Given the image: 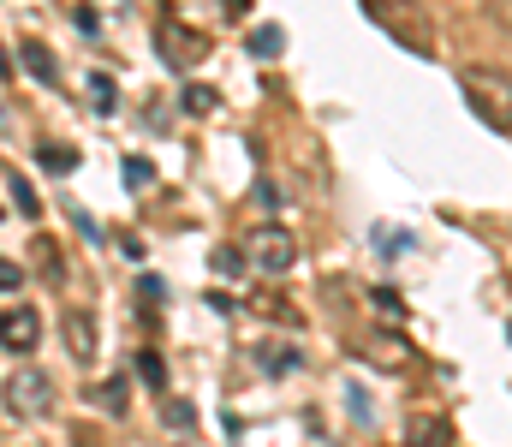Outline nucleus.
Instances as JSON below:
<instances>
[{
	"label": "nucleus",
	"instance_id": "obj_23",
	"mask_svg": "<svg viewBox=\"0 0 512 447\" xmlns=\"http://www.w3.org/2000/svg\"><path fill=\"white\" fill-rule=\"evenodd\" d=\"M0 78H12V54L6 48H0Z\"/></svg>",
	"mask_w": 512,
	"mask_h": 447
},
{
	"label": "nucleus",
	"instance_id": "obj_7",
	"mask_svg": "<svg viewBox=\"0 0 512 447\" xmlns=\"http://www.w3.org/2000/svg\"><path fill=\"white\" fill-rule=\"evenodd\" d=\"M36 340H42L36 304H6V310H0V346H6V352H36Z\"/></svg>",
	"mask_w": 512,
	"mask_h": 447
},
{
	"label": "nucleus",
	"instance_id": "obj_6",
	"mask_svg": "<svg viewBox=\"0 0 512 447\" xmlns=\"http://www.w3.org/2000/svg\"><path fill=\"white\" fill-rule=\"evenodd\" d=\"M60 334H66V352H72L78 364H96L102 340H96V316H90L84 304H66V310H60Z\"/></svg>",
	"mask_w": 512,
	"mask_h": 447
},
{
	"label": "nucleus",
	"instance_id": "obj_17",
	"mask_svg": "<svg viewBox=\"0 0 512 447\" xmlns=\"http://www.w3.org/2000/svg\"><path fill=\"white\" fill-rule=\"evenodd\" d=\"M36 257H42V275H48V281H60V275H66V269H60V251H54L48 239H36Z\"/></svg>",
	"mask_w": 512,
	"mask_h": 447
},
{
	"label": "nucleus",
	"instance_id": "obj_3",
	"mask_svg": "<svg viewBox=\"0 0 512 447\" xmlns=\"http://www.w3.org/2000/svg\"><path fill=\"white\" fill-rule=\"evenodd\" d=\"M0 400H6V412H12V418H42V412L54 406V376H48V370H36V364H18V370L6 376Z\"/></svg>",
	"mask_w": 512,
	"mask_h": 447
},
{
	"label": "nucleus",
	"instance_id": "obj_22",
	"mask_svg": "<svg viewBox=\"0 0 512 447\" xmlns=\"http://www.w3.org/2000/svg\"><path fill=\"white\" fill-rule=\"evenodd\" d=\"M167 424H179V430H185V424H191V406H179V400H167Z\"/></svg>",
	"mask_w": 512,
	"mask_h": 447
},
{
	"label": "nucleus",
	"instance_id": "obj_25",
	"mask_svg": "<svg viewBox=\"0 0 512 447\" xmlns=\"http://www.w3.org/2000/svg\"><path fill=\"white\" fill-rule=\"evenodd\" d=\"M507 334H512V328H507Z\"/></svg>",
	"mask_w": 512,
	"mask_h": 447
},
{
	"label": "nucleus",
	"instance_id": "obj_1",
	"mask_svg": "<svg viewBox=\"0 0 512 447\" xmlns=\"http://www.w3.org/2000/svg\"><path fill=\"white\" fill-rule=\"evenodd\" d=\"M459 90L471 102V114L495 132H512V72H489V66H465Z\"/></svg>",
	"mask_w": 512,
	"mask_h": 447
},
{
	"label": "nucleus",
	"instance_id": "obj_11",
	"mask_svg": "<svg viewBox=\"0 0 512 447\" xmlns=\"http://www.w3.org/2000/svg\"><path fill=\"white\" fill-rule=\"evenodd\" d=\"M6 191H12V203H18V215H42V203H36V191H30V179L24 173H6Z\"/></svg>",
	"mask_w": 512,
	"mask_h": 447
},
{
	"label": "nucleus",
	"instance_id": "obj_14",
	"mask_svg": "<svg viewBox=\"0 0 512 447\" xmlns=\"http://www.w3.org/2000/svg\"><path fill=\"white\" fill-rule=\"evenodd\" d=\"M126 185H131V191H143V185H155V167H149L143 155H131V161H126Z\"/></svg>",
	"mask_w": 512,
	"mask_h": 447
},
{
	"label": "nucleus",
	"instance_id": "obj_12",
	"mask_svg": "<svg viewBox=\"0 0 512 447\" xmlns=\"http://www.w3.org/2000/svg\"><path fill=\"white\" fill-rule=\"evenodd\" d=\"M90 102H96L102 114H114V102H120V90H114V78H108V72H96V78H90Z\"/></svg>",
	"mask_w": 512,
	"mask_h": 447
},
{
	"label": "nucleus",
	"instance_id": "obj_18",
	"mask_svg": "<svg viewBox=\"0 0 512 447\" xmlns=\"http://www.w3.org/2000/svg\"><path fill=\"white\" fill-rule=\"evenodd\" d=\"M483 6H489V18H495V24L512 36V0H483Z\"/></svg>",
	"mask_w": 512,
	"mask_h": 447
},
{
	"label": "nucleus",
	"instance_id": "obj_13",
	"mask_svg": "<svg viewBox=\"0 0 512 447\" xmlns=\"http://www.w3.org/2000/svg\"><path fill=\"white\" fill-rule=\"evenodd\" d=\"M137 376H143L149 388H167V364H161V352H137Z\"/></svg>",
	"mask_w": 512,
	"mask_h": 447
},
{
	"label": "nucleus",
	"instance_id": "obj_10",
	"mask_svg": "<svg viewBox=\"0 0 512 447\" xmlns=\"http://www.w3.org/2000/svg\"><path fill=\"white\" fill-rule=\"evenodd\" d=\"M36 161H42L48 173H60V179H66V173H78V149H72V144H42Z\"/></svg>",
	"mask_w": 512,
	"mask_h": 447
},
{
	"label": "nucleus",
	"instance_id": "obj_5",
	"mask_svg": "<svg viewBox=\"0 0 512 447\" xmlns=\"http://www.w3.org/2000/svg\"><path fill=\"white\" fill-rule=\"evenodd\" d=\"M155 42H161L167 66H179V72H185V66H197V60H203V48H209V42H203L197 30H185L179 18H161V24H155Z\"/></svg>",
	"mask_w": 512,
	"mask_h": 447
},
{
	"label": "nucleus",
	"instance_id": "obj_24",
	"mask_svg": "<svg viewBox=\"0 0 512 447\" xmlns=\"http://www.w3.org/2000/svg\"><path fill=\"white\" fill-rule=\"evenodd\" d=\"M0 215H6V209H0Z\"/></svg>",
	"mask_w": 512,
	"mask_h": 447
},
{
	"label": "nucleus",
	"instance_id": "obj_2",
	"mask_svg": "<svg viewBox=\"0 0 512 447\" xmlns=\"http://www.w3.org/2000/svg\"><path fill=\"white\" fill-rule=\"evenodd\" d=\"M364 6H370V18L382 24L393 42H405L411 54H435V30H429L423 0H364Z\"/></svg>",
	"mask_w": 512,
	"mask_h": 447
},
{
	"label": "nucleus",
	"instance_id": "obj_20",
	"mask_svg": "<svg viewBox=\"0 0 512 447\" xmlns=\"http://www.w3.org/2000/svg\"><path fill=\"white\" fill-rule=\"evenodd\" d=\"M215 269H221V275H239L245 263H239V251H215Z\"/></svg>",
	"mask_w": 512,
	"mask_h": 447
},
{
	"label": "nucleus",
	"instance_id": "obj_15",
	"mask_svg": "<svg viewBox=\"0 0 512 447\" xmlns=\"http://www.w3.org/2000/svg\"><path fill=\"white\" fill-rule=\"evenodd\" d=\"M102 406H108L114 418H126V376H114V382L102 388Z\"/></svg>",
	"mask_w": 512,
	"mask_h": 447
},
{
	"label": "nucleus",
	"instance_id": "obj_4",
	"mask_svg": "<svg viewBox=\"0 0 512 447\" xmlns=\"http://www.w3.org/2000/svg\"><path fill=\"white\" fill-rule=\"evenodd\" d=\"M245 257H251L262 275H286V269L298 263V239L268 221V227H251V233H245Z\"/></svg>",
	"mask_w": 512,
	"mask_h": 447
},
{
	"label": "nucleus",
	"instance_id": "obj_9",
	"mask_svg": "<svg viewBox=\"0 0 512 447\" xmlns=\"http://www.w3.org/2000/svg\"><path fill=\"white\" fill-rule=\"evenodd\" d=\"M405 442L411 447H453V430H447L441 418H411V424H405Z\"/></svg>",
	"mask_w": 512,
	"mask_h": 447
},
{
	"label": "nucleus",
	"instance_id": "obj_19",
	"mask_svg": "<svg viewBox=\"0 0 512 447\" xmlns=\"http://www.w3.org/2000/svg\"><path fill=\"white\" fill-rule=\"evenodd\" d=\"M251 48H256V54H274V48H280V30H268V24H262V30L251 36Z\"/></svg>",
	"mask_w": 512,
	"mask_h": 447
},
{
	"label": "nucleus",
	"instance_id": "obj_16",
	"mask_svg": "<svg viewBox=\"0 0 512 447\" xmlns=\"http://www.w3.org/2000/svg\"><path fill=\"white\" fill-rule=\"evenodd\" d=\"M215 102H221V96H215V90H203V84H191V90H185V108H191V114H209Z\"/></svg>",
	"mask_w": 512,
	"mask_h": 447
},
{
	"label": "nucleus",
	"instance_id": "obj_21",
	"mask_svg": "<svg viewBox=\"0 0 512 447\" xmlns=\"http://www.w3.org/2000/svg\"><path fill=\"white\" fill-rule=\"evenodd\" d=\"M18 281H24V269H18V263H0V293H12Z\"/></svg>",
	"mask_w": 512,
	"mask_h": 447
},
{
	"label": "nucleus",
	"instance_id": "obj_8",
	"mask_svg": "<svg viewBox=\"0 0 512 447\" xmlns=\"http://www.w3.org/2000/svg\"><path fill=\"white\" fill-rule=\"evenodd\" d=\"M18 60H24V72H30V78L60 84V66H54V54H48V42H42V36H24V42H18Z\"/></svg>",
	"mask_w": 512,
	"mask_h": 447
}]
</instances>
